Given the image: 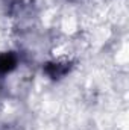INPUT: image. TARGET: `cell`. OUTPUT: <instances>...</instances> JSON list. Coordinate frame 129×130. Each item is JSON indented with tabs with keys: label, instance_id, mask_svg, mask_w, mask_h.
Masks as SVG:
<instances>
[{
	"label": "cell",
	"instance_id": "obj_1",
	"mask_svg": "<svg viewBox=\"0 0 129 130\" xmlns=\"http://www.w3.org/2000/svg\"><path fill=\"white\" fill-rule=\"evenodd\" d=\"M17 65V58L12 53H3L0 55V74H6L12 71Z\"/></svg>",
	"mask_w": 129,
	"mask_h": 130
},
{
	"label": "cell",
	"instance_id": "obj_2",
	"mask_svg": "<svg viewBox=\"0 0 129 130\" xmlns=\"http://www.w3.org/2000/svg\"><path fill=\"white\" fill-rule=\"evenodd\" d=\"M49 68H53V71H47L52 77H59V76H62V74H65L67 73V70H68V67H64V65L61 64H52L49 65Z\"/></svg>",
	"mask_w": 129,
	"mask_h": 130
}]
</instances>
